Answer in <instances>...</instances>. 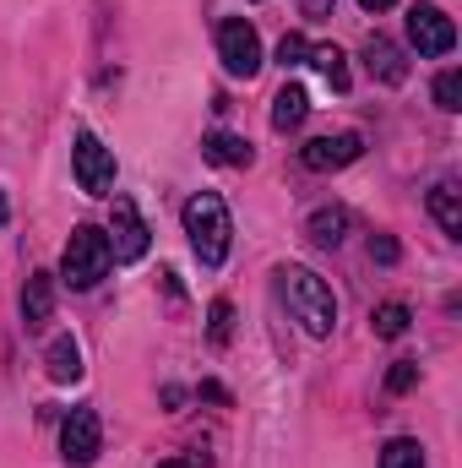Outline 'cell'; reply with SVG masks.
<instances>
[{"mask_svg": "<svg viewBox=\"0 0 462 468\" xmlns=\"http://www.w3.org/2000/svg\"><path fill=\"white\" fill-rule=\"evenodd\" d=\"M278 289L294 311V322L310 333V338H332L338 327V300H332V283L310 267H278Z\"/></svg>", "mask_w": 462, "mask_h": 468, "instance_id": "cell-1", "label": "cell"}, {"mask_svg": "<svg viewBox=\"0 0 462 468\" xmlns=\"http://www.w3.org/2000/svg\"><path fill=\"white\" fill-rule=\"evenodd\" d=\"M185 234H191V250H196L202 267H224L234 224H229V207H224L218 191H196V197L185 202Z\"/></svg>", "mask_w": 462, "mask_h": 468, "instance_id": "cell-2", "label": "cell"}, {"mask_svg": "<svg viewBox=\"0 0 462 468\" xmlns=\"http://www.w3.org/2000/svg\"><path fill=\"white\" fill-rule=\"evenodd\" d=\"M110 267H115L110 234L99 229V224H77L71 239H66V256H60V278H66L71 289H93Z\"/></svg>", "mask_w": 462, "mask_h": 468, "instance_id": "cell-3", "label": "cell"}, {"mask_svg": "<svg viewBox=\"0 0 462 468\" xmlns=\"http://www.w3.org/2000/svg\"><path fill=\"white\" fill-rule=\"evenodd\" d=\"M71 169H77V186H82L88 197H110V191H115V153H110L93 131H77Z\"/></svg>", "mask_w": 462, "mask_h": 468, "instance_id": "cell-4", "label": "cell"}, {"mask_svg": "<svg viewBox=\"0 0 462 468\" xmlns=\"http://www.w3.org/2000/svg\"><path fill=\"white\" fill-rule=\"evenodd\" d=\"M218 60H224L229 77H245V82L261 71V38H256V27L245 16L218 22Z\"/></svg>", "mask_w": 462, "mask_h": 468, "instance_id": "cell-5", "label": "cell"}, {"mask_svg": "<svg viewBox=\"0 0 462 468\" xmlns=\"http://www.w3.org/2000/svg\"><path fill=\"white\" fill-rule=\"evenodd\" d=\"M408 44L425 55V60H441L457 49V22L441 11V5H414L408 11Z\"/></svg>", "mask_w": 462, "mask_h": 468, "instance_id": "cell-6", "label": "cell"}, {"mask_svg": "<svg viewBox=\"0 0 462 468\" xmlns=\"http://www.w3.org/2000/svg\"><path fill=\"white\" fill-rule=\"evenodd\" d=\"M99 452H104V420H99V409H71L66 425H60V458L71 468H88Z\"/></svg>", "mask_w": 462, "mask_h": 468, "instance_id": "cell-7", "label": "cell"}, {"mask_svg": "<svg viewBox=\"0 0 462 468\" xmlns=\"http://www.w3.org/2000/svg\"><path fill=\"white\" fill-rule=\"evenodd\" d=\"M110 256L115 261H142L147 256V245H152V229H147V218L136 213V202L131 197H115V213H110Z\"/></svg>", "mask_w": 462, "mask_h": 468, "instance_id": "cell-8", "label": "cell"}, {"mask_svg": "<svg viewBox=\"0 0 462 468\" xmlns=\"http://www.w3.org/2000/svg\"><path fill=\"white\" fill-rule=\"evenodd\" d=\"M364 153V136L359 131H338V136H316V142H305L299 147V158H305V169H316V175H327V169H343Z\"/></svg>", "mask_w": 462, "mask_h": 468, "instance_id": "cell-9", "label": "cell"}, {"mask_svg": "<svg viewBox=\"0 0 462 468\" xmlns=\"http://www.w3.org/2000/svg\"><path fill=\"white\" fill-rule=\"evenodd\" d=\"M364 66H370V77L375 82H386V88H397V82H408V60H403V49L392 44V38H364Z\"/></svg>", "mask_w": 462, "mask_h": 468, "instance_id": "cell-10", "label": "cell"}, {"mask_svg": "<svg viewBox=\"0 0 462 468\" xmlns=\"http://www.w3.org/2000/svg\"><path fill=\"white\" fill-rule=\"evenodd\" d=\"M49 316H55V278L49 272H33L27 289H22V322H27V333H38Z\"/></svg>", "mask_w": 462, "mask_h": 468, "instance_id": "cell-11", "label": "cell"}, {"mask_svg": "<svg viewBox=\"0 0 462 468\" xmlns=\"http://www.w3.org/2000/svg\"><path fill=\"white\" fill-rule=\"evenodd\" d=\"M202 158L207 164H224V169H250V142L245 136H234V131H207L202 136Z\"/></svg>", "mask_w": 462, "mask_h": 468, "instance_id": "cell-12", "label": "cell"}, {"mask_svg": "<svg viewBox=\"0 0 462 468\" xmlns=\"http://www.w3.org/2000/svg\"><path fill=\"white\" fill-rule=\"evenodd\" d=\"M348 224H353L348 207H316V213L305 218V239L321 245V250H338V245L348 239Z\"/></svg>", "mask_w": 462, "mask_h": 468, "instance_id": "cell-13", "label": "cell"}, {"mask_svg": "<svg viewBox=\"0 0 462 468\" xmlns=\"http://www.w3.org/2000/svg\"><path fill=\"white\" fill-rule=\"evenodd\" d=\"M310 115V93L299 82H283V93L272 99V131H299Z\"/></svg>", "mask_w": 462, "mask_h": 468, "instance_id": "cell-14", "label": "cell"}, {"mask_svg": "<svg viewBox=\"0 0 462 468\" xmlns=\"http://www.w3.org/2000/svg\"><path fill=\"white\" fill-rule=\"evenodd\" d=\"M44 370H49V381H60V387L82 381V349H77V338H55V344L44 349Z\"/></svg>", "mask_w": 462, "mask_h": 468, "instance_id": "cell-15", "label": "cell"}, {"mask_svg": "<svg viewBox=\"0 0 462 468\" xmlns=\"http://www.w3.org/2000/svg\"><path fill=\"white\" fill-rule=\"evenodd\" d=\"M305 66H316V71L327 77V88H332V93H348V82H353V77H348V55L338 49V44H310Z\"/></svg>", "mask_w": 462, "mask_h": 468, "instance_id": "cell-16", "label": "cell"}, {"mask_svg": "<svg viewBox=\"0 0 462 468\" xmlns=\"http://www.w3.org/2000/svg\"><path fill=\"white\" fill-rule=\"evenodd\" d=\"M430 218L446 234H462V202H457L452 186H436V191H430Z\"/></svg>", "mask_w": 462, "mask_h": 468, "instance_id": "cell-17", "label": "cell"}, {"mask_svg": "<svg viewBox=\"0 0 462 468\" xmlns=\"http://www.w3.org/2000/svg\"><path fill=\"white\" fill-rule=\"evenodd\" d=\"M408 305L403 300H386V305H375V316H370V327H375V338H403L408 333Z\"/></svg>", "mask_w": 462, "mask_h": 468, "instance_id": "cell-18", "label": "cell"}, {"mask_svg": "<svg viewBox=\"0 0 462 468\" xmlns=\"http://www.w3.org/2000/svg\"><path fill=\"white\" fill-rule=\"evenodd\" d=\"M375 468H425V447L414 436H397V441H386V452H381Z\"/></svg>", "mask_w": 462, "mask_h": 468, "instance_id": "cell-19", "label": "cell"}, {"mask_svg": "<svg viewBox=\"0 0 462 468\" xmlns=\"http://www.w3.org/2000/svg\"><path fill=\"white\" fill-rule=\"evenodd\" d=\"M207 338H213L218 349L234 338V305L229 300H213V311H207Z\"/></svg>", "mask_w": 462, "mask_h": 468, "instance_id": "cell-20", "label": "cell"}, {"mask_svg": "<svg viewBox=\"0 0 462 468\" xmlns=\"http://www.w3.org/2000/svg\"><path fill=\"white\" fill-rule=\"evenodd\" d=\"M436 110H446V115L462 110V71H441L436 77Z\"/></svg>", "mask_w": 462, "mask_h": 468, "instance_id": "cell-21", "label": "cell"}, {"mask_svg": "<svg viewBox=\"0 0 462 468\" xmlns=\"http://www.w3.org/2000/svg\"><path fill=\"white\" fill-rule=\"evenodd\" d=\"M419 387V359H397L386 370V392H414Z\"/></svg>", "mask_w": 462, "mask_h": 468, "instance_id": "cell-22", "label": "cell"}, {"mask_svg": "<svg viewBox=\"0 0 462 468\" xmlns=\"http://www.w3.org/2000/svg\"><path fill=\"white\" fill-rule=\"evenodd\" d=\"M305 55H310V38H305V33H283V44H278V60L294 71V66H305Z\"/></svg>", "mask_w": 462, "mask_h": 468, "instance_id": "cell-23", "label": "cell"}, {"mask_svg": "<svg viewBox=\"0 0 462 468\" xmlns=\"http://www.w3.org/2000/svg\"><path fill=\"white\" fill-rule=\"evenodd\" d=\"M370 256H375L381 267H392V261H397V239H392V234H375V239H370Z\"/></svg>", "mask_w": 462, "mask_h": 468, "instance_id": "cell-24", "label": "cell"}, {"mask_svg": "<svg viewBox=\"0 0 462 468\" xmlns=\"http://www.w3.org/2000/svg\"><path fill=\"white\" fill-rule=\"evenodd\" d=\"M202 398H207V403H229V392H224L218 381H202Z\"/></svg>", "mask_w": 462, "mask_h": 468, "instance_id": "cell-25", "label": "cell"}, {"mask_svg": "<svg viewBox=\"0 0 462 468\" xmlns=\"http://www.w3.org/2000/svg\"><path fill=\"white\" fill-rule=\"evenodd\" d=\"M305 16H316V22L332 16V0H305Z\"/></svg>", "mask_w": 462, "mask_h": 468, "instance_id": "cell-26", "label": "cell"}, {"mask_svg": "<svg viewBox=\"0 0 462 468\" xmlns=\"http://www.w3.org/2000/svg\"><path fill=\"white\" fill-rule=\"evenodd\" d=\"M364 11H386V5H397V0H359Z\"/></svg>", "mask_w": 462, "mask_h": 468, "instance_id": "cell-27", "label": "cell"}, {"mask_svg": "<svg viewBox=\"0 0 462 468\" xmlns=\"http://www.w3.org/2000/svg\"><path fill=\"white\" fill-rule=\"evenodd\" d=\"M158 468H196L191 458H169V463H158Z\"/></svg>", "mask_w": 462, "mask_h": 468, "instance_id": "cell-28", "label": "cell"}, {"mask_svg": "<svg viewBox=\"0 0 462 468\" xmlns=\"http://www.w3.org/2000/svg\"><path fill=\"white\" fill-rule=\"evenodd\" d=\"M5 218H11V202H5V191H0V224H5Z\"/></svg>", "mask_w": 462, "mask_h": 468, "instance_id": "cell-29", "label": "cell"}]
</instances>
